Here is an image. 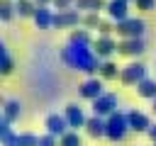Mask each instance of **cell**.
<instances>
[{
	"instance_id": "6da1fadb",
	"label": "cell",
	"mask_w": 156,
	"mask_h": 146,
	"mask_svg": "<svg viewBox=\"0 0 156 146\" xmlns=\"http://www.w3.org/2000/svg\"><path fill=\"white\" fill-rule=\"evenodd\" d=\"M61 61L71 68V71H83L88 75H95L100 71L102 58L95 54L93 46H83V44H66L61 49Z\"/></svg>"
},
{
	"instance_id": "7a4b0ae2",
	"label": "cell",
	"mask_w": 156,
	"mask_h": 146,
	"mask_svg": "<svg viewBox=\"0 0 156 146\" xmlns=\"http://www.w3.org/2000/svg\"><path fill=\"white\" fill-rule=\"evenodd\" d=\"M105 122H107V129H105V139H110L112 144H117V141H124V136L132 131V129H129V119H127V112H122V109H115L110 117H105Z\"/></svg>"
},
{
	"instance_id": "3957f363",
	"label": "cell",
	"mask_w": 156,
	"mask_h": 146,
	"mask_svg": "<svg viewBox=\"0 0 156 146\" xmlns=\"http://www.w3.org/2000/svg\"><path fill=\"white\" fill-rule=\"evenodd\" d=\"M146 32V22L141 17H127L117 22V36L119 39H141Z\"/></svg>"
},
{
	"instance_id": "277c9868",
	"label": "cell",
	"mask_w": 156,
	"mask_h": 146,
	"mask_svg": "<svg viewBox=\"0 0 156 146\" xmlns=\"http://www.w3.org/2000/svg\"><path fill=\"white\" fill-rule=\"evenodd\" d=\"M146 78V66L141 63V61H129L124 68H122V73H119V83L122 85H136L139 80H144Z\"/></svg>"
},
{
	"instance_id": "5b68a950",
	"label": "cell",
	"mask_w": 156,
	"mask_h": 146,
	"mask_svg": "<svg viewBox=\"0 0 156 146\" xmlns=\"http://www.w3.org/2000/svg\"><path fill=\"white\" fill-rule=\"evenodd\" d=\"M119 105V97L115 92H102L98 100H93V114H100V117H110Z\"/></svg>"
},
{
	"instance_id": "8992f818",
	"label": "cell",
	"mask_w": 156,
	"mask_h": 146,
	"mask_svg": "<svg viewBox=\"0 0 156 146\" xmlns=\"http://www.w3.org/2000/svg\"><path fill=\"white\" fill-rule=\"evenodd\" d=\"M105 92V80L98 78V75H88L83 83H80V97L83 100H98L100 95Z\"/></svg>"
},
{
	"instance_id": "52a82bcc",
	"label": "cell",
	"mask_w": 156,
	"mask_h": 146,
	"mask_svg": "<svg viewBox=\"0 0 156 146\" xmlns=\"http://www.w3.org/2000/svg\"><path fill=\"white\" fill-rule=\"evenodd\" d=\"M83 22V15H80V10H58L56 15H54V27H58V29H73V27H78Z\"/></svg>"
},
{
	"instance_id": "ba28073f",
	"label": "cell",
	"mask_w": 156,
	"mask_h": 146,
	"mask_svg": "<svg viewBox=\"0 0 156 146\" xmlns=\"http://www.w3.org/2000/svg\"><path fill=\"white\" fill-rule=\"evenodd\" d=\"M44 127H46V131L49 134H54V136H63L68 129H71V124H68V119H66V114L61 112H49L46 117H44Z\"/></svg>"
},
{
	"instance_id": "9c48e42d",
	"label": "cell",
	"mask_w": 156,
	"mask_h": 146,
	"mask_svg": "<svg viewBox=\"0 0 156 146\" xmlns=\"http://www.w3.org/2000/svg\"><path fill=\"white\" fill-rule=\"evenodd\" d=\"M146 51V44L144 39H119L117 41V54L119 56H127V58H136Z\"/></svg>"
},
{
	"instance_id": "30bf717a",
	"label": "cell",
	"mask_w": 156,
	"mask_h": 146,
	"mask_svg": "<svg viewBox=\"0 0 156 146\" xmlns=\"http://www.w3.org/2000/svg\"><path fill=\"white\" fill-rule=\"evenodd\" d=\"M93 49H95V54L105 61V58H110L112 54H117V41L112 39V34H100V36L93 41Z\"/></svg>"
},
{
	"instance_id": "8fae6325",
	"label": "cell",
	"mask_w": 156,
	"mask_h": 146,
	"mask_svg": "<svg viewBox=\"0 0 156 146\" xmlns=\"http://www.w3.org/2000/svg\"><path fill=\"white\" fill-rule=\"evenodd\" d=\"M63 114H66V119H68L71 129H80V127H85V122H88V117H85L83 107H80V105H76V102H68V105H66V109H63Z\"/></svg>"
},
{
	"instance_id": "7c38bea8",
	"label": "cell",
	"mask_w": 156,
	"mask_h": 146,
	"mask_svg": "<svg viewBox=\"0 0 156 146\" xmlns=\"http://www.w3.org/2000/svg\"><path fill=\"white\" fill-rule=\"evenodd\" d=\"M127 119H129V129L136 131V134H146V129L151 127V119L141 109H129L127 112Z\"/></svg>"
},
{
	"instance_id": "4fadbf2b",
	"label": "cell",
	"mask_w": 156,
	"mask_h": 146,
	"mask_svg": "<svg viewBox=\"0 0 156 146\" xmlns=\"http://www.w3.org/2000/svg\"><path fill=\"white\" fill-rule=\"evenodd\" d=\"M54 10H51V5H39L37 7V12H34V24H37V29H51L54 27Z\"/></svg>"
},
{
	"instance_id": "5bb4252c",
	"label": "cell",
	"mask_w": 156,
	"mask_h": 146,
	"mask_svg": "<svg viewBox=\"0 0 156 146\" xmlns=\"http://www.w3.org/2000/svg\"><path fill=\"white\" fill-rule=\"evenodd\" d=\"M83 129H85V134L90 139H102L105 136V129H107V122H105V117L93 114V117H88V122H85Z\"/></svg>"
},
{
	"instance_id": "9a60e30c",
	"label": "cell",
	"mask_w": 156,
	"mask_h": 146,
	"mask_svg": "<svg viewBox=\"0 0 156 146\" xmlns=\"http://www.w3.org/2000/svg\"><path fill=\"white\" fill-rule=\"evenodd\" d=\"M107 17L115 19V22H122L129 17V0H110L107 2Z\"/></svg>"
},
{
	"instance_id": "2e32d148",
	"label": "cell",
	"mask_w": 156,
	"mask_h": 146,
	"mask_svg": "<svg viewBox=\"0 0 156 146\" xmlns=\"http://www.w3.org/2000/svg\"><path fill=\"white\" fill-rule=\"evenodd\" d=\"M20 117H22V102L17 97H5L2 100V119L17 122Z\"/></svg>"
},
{
	"instance_id": "e0dca14e",
	"label": "cell",
	"mask_w": 156,
	"mask_h": 146,
	"mask_svg": "<svg viewBox=\"0 0 156 146\" xmlns=\"http://www.w3.org/2000/svg\"><path fill=\"white\" fill-rule=\"evenodd\" d=\"M134 90H136V95L139 97H144V100H154L156 97V78H144V80H139L136 85H134Z\"/></svg>"
},
{
	"instance_id": "ac0fdd59",
	"label": "cell",
	"mask_w": 156,
	"mask_h": 146,
	"mask_svg": "<svg viewBox=\"0 0 156 146\" xmlns=\"http://www.w3.org/2000/svg\"><path fill=\"white\" fill-rule=\"evenodd\" d=\"M17 131L12 129V122H7V119H2L0 122V144L2 146H17Z\"/></svg>"
},
{
	"instance_id": "d6986e66",
	"label": "cell",
	"mask_w": 156,
	"mask_h": 146,
	"mask_svg": "<svg viewBox=\"0 0 156 146\" xmlns=\"http://www.w3.org/2000/svg\"><path fill=\"white\" fill-rule=\"evenodd\" d=\"M98 73H100V78L107 83V80H117V78H119V73H122V68H119L115 61L105 58V61L100 63V71H98Z\"/></svg>"
},
{
	"instance_id": "ffe728a7",
	"label": "cell",
	"mask_w": 156,
	"mask_h": 146,
	"mask_svg": "<svg viewBox=\"0 0 156 146\" xmlns=\"http://www.w3.org/2000/svg\"><path fill=\"white\" fill-rule=\"evenodd\" d=\"M68 41L71 44H83V46H93V36H90V29H71V34H68Z\"/></svg>"
},
{
	"instance_id": "44dd1931",
	"label": "cell",
	"mask_w": 156,
	"mask_h": 146,
	"mask_svg": "<svg viewBox=\"0 0 156 146\" xmlns=\"http://www.w3.org/2000/svg\"><path fill=\"white\" fill-rule=\"evenodd\" d=\"M105 7H107L105 0H76V10H83V12H100Z\"/></svg>"
},
{
	"instance_id": "7402d4cb",
	"label": "cell",
	"mask_w": 156,
	"mask_h": 146,
	"mask_svg": "<svg viewBox=\"0 0 156 146\" xmlns=\"http://www.w3.org/2000/svg\"><path fill=\"white\" fill-rule=\"evenodd\" d=\"M17 15V0H0V19L10 22Z\"/></svg>"
},
{
	"instance_id": "603a6c76",
	"label": "cell",
	"mask_w": 156,
	"mask_h": 146,
	"mask_svg": "<svg viewBox=\"0 0 156 146\" xmlns=\"http://www.w3.org/2000/svg\"><path fill=\"white\" fill-rule=\"evenodd\" d=\"M58 146H83V136L78 129H68L63 136H58Z\"/></svg>"
},
{
	"instance_id": "cb8c5ba5",
	"label": "cell",
	"mask_w": 156,
	"mask_h": 146,
	"mask_svg": "<svg viewBox=\"0 0 156 146\" xmlns=\"http://www.w3.org/2000/svg\"><path fill=\"white\" fill-rule=\"evenodd\" d=\"M37 0H17V15L20 17H34L37 12Z\"/></svg>"
},
{
	"instance_id": "d4e9b609",
	"label": "cell",
	"mask_w": 156,
	"mask_h": 146,
	"mask_svg": "<svg viewBox=\"0 0 156 146\" xmlns=\"http://www.w3.org/2000/svg\"><path fill=\"white\" fill-rule=\"evenodd\" d=\"M100 22H102V19H100V15H98V12H85L80 24H83L85 29H98V27H100Z\"/></svg>"
},
{
	"instance_id": "484cf974",
	"label": "cell",
	"mask_w": 156,
	"mask_h": 146,
	"mask_svg": "<svg viewBox=\"0 0 156 146\" xmlns=\"http://www.w3.org/2000/svg\"><path fill=\"white\" fill-rule=\"evenodd\" d=\"M39 139L41 136H37L32 131H24V134L17 136V146H39Z\"/></svg>"
},
{
	"instance_id": "4316f807",
	"label": "cell",
	"mask_w": 156,
	"mask_h": 146,
	"mask_svg": "<svg viewBox=\"0 0 156 146\" xmlns=\"http://www.w3.org/2000/svg\"><path fill=\"white\" fill-rule=\"evenodd\" d=\"M15 71V61H12V56H10V51L2 46V75H10Z\"/></svg>"
},
{
	"instance_id": "83f0119b",
	"label": "cell",
	"mask_w": 156,
	"mask_h": 146,
	"mask_svg": "<svg viewBox=\"0 0 156 146\" xmlns=\"http://www.w3.org/2000/svg\"><path fill=\"white\" fill-rule=\"evenodd\" d=\"M39 146H58V136H54V134H41V139H39Z\"/></svg>"
},
{
	"instance_id": "f1b7e54d",
	"label": "cell",
	"mask_w": 156,
	"mask_h": 146,
	"mask_svg": "<svg viewBox=\"0 0 156 146\" xmlns=\"http://www.w3.org/2000/svg\"><path fill=\"white\" fill-rule=\"evenodd\" d=\"M51 7H56V10H73L76 0H51Z\"/></svg>"
},
{
	"instance_id": "f546056e",
	"label": "cell",
	"mask_w": 156,
	"mask_h": 146,
	"mask_svg": "<svg viewBox=\"0 0 156 146\" xmlns=\"http://www.w3.org/2000/svg\"><path fill=\"white\" fill-rule=\"evenodd\" d=\"M134 2H136V10H141V12L156 10V0H134Z\"/></svg>"
},
{
	"instance_id": "4dcf8cb0",
	"label": "cell",
	"mask_w": 156,
	"mask_h": 146,
	"mask_svg": "<svg viewBox=\"0 0 156 146\" xmlns=\"http://www.w3.org/2000/svg\"><path fill=\"white\" fill-rule=\"evenodd\" d=\"M146 136H149L151 141H156V122H151V127L146 129Z\"/></svg>"
},
{
	"instance_id": "1f68e13d",
	"label": "cell",
	"mask_w": 156,
	"mask_h": 146,
	"mask_svg": "<svg viewBox=\"0 0 156 146\" xmlns=\"http://www.w3.org/2000/svg\"><path fill=\"white\" fill-rule=\"evenodd\" d=\"M37 5H51V0H37Z\"/></svg>"
},
{
	"instance_id": "d6a6232c",
	"label": "cell",
	"mask_w": 156,
	"mask_h": 146,
	"mask_svg": "<svg viewBox=\"0 0 156 146\" xmlns=\"http://www.w3.org/2000/svg\"><path fill=\"white\" fill-rule=\"evenodd\" d=\"M151 109H154V114H156V97L151 100Z\"/></svg>"
},
{
	"instance_id": "836d02e7",
	"label": "cell",
	"mask_w": 156,
	"mask_h": 146,
	"mask_svg": "<svg viewBox=\"0 0 156 146\" xmlns=\"http://www.w3.org/2000/svg\"><path fill=\"white\" fill-rule=\"evenodd\" d=\"M151 146H156V141H151Z\"/></svg>"
},
{
	"instance_id": "e575fe53",
	"label": "cell",
	"mask_w": 156,
	"mask_h": 146,
	"mask_svg": "<svg viewBox=\"0 0 156 146\" xmlns=\"http://www.w3.org/2000/svg\"><path fill=\"white\" fill-rule=\"evenodd\" d=\"M154 68H156V63H154Z\"/></svg>"
}]
</instances>
